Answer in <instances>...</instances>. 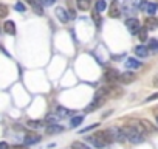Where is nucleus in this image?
Returning a JSON list of instances; mask_svg holds the SVG:
<instances>
[{"label": "nucleus", "instance_id": "nucleus-1", "mask_svg": "<svg viewBox=\"0 0 158 149\" xmlns=\"http://www.w3.org/2000/svg\"><path fill=\"white\" fill-rule=\"evenodd\" d=\"M121 129H123V132L126 134V138H127L129 141H132V143H135V144L144 141V135H143L135 126L129 124V126H123Z\"/></svg>", "mask_w": 158, "mask_h": 149}, {"label": "nucleus", "instance_id": "nucleus-2", "mask_svg": "<svg viewBox=\"0 0 158 149\" xmlns=\"http://www.w3.org/2000/svg\"><path fill=\"white\" fill-rule=\"evenodd\" d=\"M119 71L118 70H115V68H107L106 71H104V79H106V83H109L110 86H113V84H116L118 81H119Z\"/></svg>", "mask_w": 158, "mask_h": 149}, {"label": "nucleus", "instance_id": "nucleus-3", "mask_svg": "<svg viewBox=\"0 0 158 149\" xmlns=\"http://www.w3.org/2000/svg\"><path fill=\"white\" fill-rule=\"evenodd\" d=\"M126 27H127V30H129L130 34H138V31L141 30L139 20H138L136 17H129V19H126Z\"/></svg>", "mask_w": 158, "mask_h": 149}, {"label": "nucleus", "instance_id": "nucleus-4", "mask_svg": "<svg viewBox=\"0 0 158 149\" xmlns=\"http://www.w3.org/2000/svg\"><path fill=\"white\" fill-rule=\"evenodd\" d=\"M136 11H138V8H136V5L133 2H124L121 5V14H127V16H132L133 17V14Z\"/></svg>", "mask_w": 158, "mask_h": 149}, {"label": "nucleus", "instance_id": "nucleus-5", "mask_svg": "<svg viewBox=\"0 0 158 149\" xmlns=\"http://www.w3.org/2000/svg\"><path fill=\"white\" fill-rule=\"evenodd\" d=\"M135 79H136V74H135L133 71H126V73H121V74H119V81H118V83L127 86V84L133 83Z\"/></svg>", "mask_w": 158, "mask_h": 149}, {"label": "nucleus", "instance_id": "nucleus-6", "mask_svg": "<svg viewBox=\"0 0 158 149\" xmlns=\"http://www.w3.org/2000/svg\"><path fill=\"white\" fill-rule=\"evenodd\" d=\"M95 137L101 138V140H102L106 144H110V143H113V141H115L109 129H107V130H99V132H96V134H95Z\"/></svg>", "mask_w": 158, "mask_h": 149}, {"label": "nucleus", "instance_id": "nucleus-7", "mask_svg": "<svg viewBox=\"0 0 158 149\" xmlns=\"http://www.w3.org/2000/svg\"><path fill=\"white\" fill-rule=\"evenodd\" d=\"M119 16H121V8L118 6V2H116V0H113L112 5L109 6V17L116 19V17H119Z\"/></svg>", "mask_w": 158, "mask_h": 149}, {"label": "nucleus", "instance_id": "nucleus-8", "mask_svg": "<svg viewBox=\"0 0 158 149\" xmlns=\"http://www.w3.org/2000/svg\"><path fill=\"white\" fill-rule=\"evenodd\" d=\"M40 140H42V137L37 135V134H27L25 138H23V143H25V146H31V144L39 143Z\"/></svg>", "mask_w": 158, "mask_h": 149}, {"label": "nucleus", "instance_id": "nucleus-9", "mask_svg": "<svg viewBox=\"0 0 158 149\" xmlns=\"http://www.w3.org/2000/svg\"><path fill=\"white\" fill-rule=\"evenodd\" d=\"M54 13H56V17H57L62 23H67V22L70 20V17H68V11H65L62 6H57Z\"/></svg>", "mask_w": 158, "mask_h": 149}, {"label": "nucleus", "instance_id": "nucleus-10", "mask_svg": "<svg viewBox=\"0 0 158 149\" xmlns=\"http://www.w3.org/2000/svg\"><path fill=\"white\" fill-rule=\"evenodd\" d=\"M106 100H107V98H93V101L87 106L85 110H87V112H92V110H95V109H99V107L106 103Z\"/></svg>", "mask_w": 158, "mask_h": 149}, {"label": "nucleus", "instance_id": "nucleus-11", "mask_svg": "<svg viewBox=\"0 0 158 149\" xmlns=\"http://www.w3.org/2000/svg\"><path fill=\"white\" fill-rule=\"evenodd\" d=\"M126 67L129 68V70H136V68H141L143 67V62H139L138 59H135V57H129V59H126Z\"/></svg>", "mask_w": 158, "mask_h": 149}, {"label": "nucleus", "instance_id": "nucleus-12", "mask_svg": "<svg viewBox=\"0 0 158 149\" xmlns=\"http://www.w3.org/2000/svg\"><path fill=\"white\" fill-rule=\"evenodd\" d=\"M56 117L60 120V118H67V117H71L73 115V112L71 110H68V109H65V107H62V106H57L56 107Z\"/></svg>", "mask_w": 158, "mask_h": 149}, {"label": "nucleus", "instance_id": "nucleus-13", "mask_svg": "<svg viewBox=\"0 0 158 149\" xmlns=\"http://www.w3.org/2000/svg\"><path fill=\"white\" fill-rule=\"evenodd\" d=\"M144 25H146L147 31H149V30H156V28H158V19L153 17V16H149V17L144 20Z\"/></svg>", "mask_w": 158, "mask_h": 149}, {"label": "nucleus", "instance_id": "nucleus-14", "mask_svg": "<svg viewBox=\"0 0 158 149\" xmlns=\"http://www.w3.org/2000/svg\"><path fill=\"white\" fill-rule=\"evenodd\" d=\"M133 53H135L138 57H147V56H149V50H147L146 45H136V47L133 48Z\"/></svg>", "mask_w": 158, "mask_h": 149}, {"label": "nucleus", "instance_id": "nucleus-15", "mask_svg": "<svg viewBox=\"0 0 158 149\" xmlns=\"http://www.w3.org/2000/svg\"><path fill=\"white\" fill-rule=\"evenodd\" d=\"M87 141H90L95 147H98V149H102V147H106L107 144L101 140V138H98V137H95V135H90V137H87Z\"/></svg>", "mask_w": 158, "mask_h": 149}, {"label": "nucleus", "instance_id": "nucleus-16", "mask_svg": "<svg viewBox=\"0 0 158 149\" xmlns=\"http://www.w3.org/2000/svg\"><path fill=\"white\" fill-rule=\"evenodd\" d=\"M3 31H5L6 34L14 36V34H16V23H14L13 20H6V22L3 23Z\"/></svg>", "mask_w": 158, "mask_h": 149}, {"label": "nucleus", "instance_id": "nucleus-17", "mask_svg": "<svg viewBox=\"0 0 158 149\" xmlns=\"http://www.w3.org/2000/svg\"><path fill=\"white\" fill-rule=\"evenodd\" d=\"M45 130H47V134H59V132H64L65 127L59 126V124H48Z\"/></svg>", "mask_w": 158, "mask_h": 149}, {"label": "nucleus", "instance_id": "nucleus-18", "mask_svg": "<svg viewBox=\"0 0 158 149\" xmlns=\"http://www.w3.org/2000/svg\"><path fill=\"white\" fill-rule=\"evenodd\" d=\"M76 5H77V10L87 11L92 5V0H76Z\"/></svg>", "mask_w": 158, "mask_h": 149}, {"label": "nucleus", "instance_id": "nucleus-19", "mask_svg": "<svg viewBox=\"0 0 158 149\" xmlns=\"http://www.w3.org/2000/svg\"><path fill=\"white\" fill-rule=\"evenodd\" d=\"M84 121V117L82 115H76V117H73L71 118V121H70V126H71V129H76V127H79V124H81Z\"/></svg>", "mask_w": 158, "mask_h": 149}, {"label": "nucleus", "instance_id": "nucleus-20", "mask_svg": "<svg viewBox=\"0 0 158 149\" xmlns=\"http://www.w3.org/2000/svg\"><path fill=\"white\" fill-rule=\"evenodd\" d=\"M107 10V2L106 0H96V5H95V11L98 13H102Z\"/></svg>", "mask_w": 158, "mask_h": 149}, {"label": "nucleus", "instance_id": "nucleus-21", "mask_svg": "<svg viewBox=\"0 0 158 149\" xmlns=\"http://www.w3.org/2000/svg\"><path fill=\"white\" fill-rule=\"evenodd\" d=\"M147 50L149 51H158V40L156 39H147Z\"/></svg>", "mask_w": 158, "mask_h": 149}, {"label": "nucleus", "instance_id": "nucleus-22", "mask_svg": "<svg viewBox=\"0 0 158 149\" xmlns=\"http://www.w3.org/2000/svg\"><path fill=\"white\" fill-rule=\"evenodd\" d=\"M156 11H158V3H147V6H146V13H147L149 16H153Z\"/></svg>", "mask_w": 158, "mask_h": 149}, {"label": "nucleus", "instance_id": "nucleus-23", "mask_svg": "<svg viewBox=\"0 0 158 149\" xmlns=\"http://www.w3.org/2000/svg\"><path fill=\"white\" fill-rule=\"evenodd\" d=\"M138 39H139L141 42H147V28H146V27L138 31Z\"/></svg>", "mask_w": 158, "mask_h": 149}, {"label": "nucleus", "instance_id": "nucleus-24", "mask_svg": "<svg viewBox=\"0 0 158 149\" xmlns=\"http://www.w3.org/2000/svg\"><path fill=\"white\" fill-rule=\"evenodd\" d=\"M27 124H28V127H31V129H39V127L44 126L42 121H39V120H30Z\"/></svg>", "mask_w": 158, "mask_h": 149}, {"label": "nucleus", "instance_id": "nucleus-25", "mask_svg": "<svg viewBox=\"0 0 158 149\" xmlns=\"http://www.w3.org/2000/svg\"><path fill=\"white\" fill-rule=\"evenodd\" d=\"M71 149H90L85 143H82V141H73L71 143Z\"/></svg>", "mask_w": 158, "mask_h": 149}, {"label": "nucleus", "instance_id": "nucleus-26", "mask_svg": "<svg viewBox=\"0 0 158 149\" xmlns=\"http://www.w3.org/2000/svg\"><path fill=\"white\" fill-rule=\"evenodd\" d=\"M139 123L143 124V127L146 129V132H153V130H155V127H153V126H152V124H150L147 120H141Z\"/></svg>", "mask_w": 158, "mask_h": 149}, {"label": "nucleus", "instance_id": "nucleus-27", "mask_svg": "<svg viewBox=\"0 0 158 149\" xmlns=\"http://www.w3.org/2000/svg\"><path fill=\"white\" fill-rule=\"evenodd\" d=\"M135 5L139 11H146V6H147V2L146 0H135Z\"/></svg>", "mask_w": 158, "mask_h": 149}, {"label": "nucleus", "instance_id": "nucleus-28", "mask_svg": "<svg viewBox=\"0 0 158 149\" xmlns=\"http://www.w3.org/2000/svg\"><path fill=\"white\" fill-rule=\"evenodd\" d=\"M8 13H10L8 6H6V5H3V3H0V19L6 17V16H8Z\"/></svg>", "mask_w": 158, "mask_h": 149}, {"label": "nucleus", "instance_id": "nucleus-29", "mask_svg": "<svg viewBox=\"0 0 158 149\" xmlns=\"http://www.w3.org/2000/svg\"><path fill=\"white\" fill-rule=\"evenodd\" d=\"M33 11H34L37 16H42V14H44V8H42V5H40L39 2H37L36 5H33Z\"/></svg>", "mask_w": 158, "mask_h": 149}, {"label": "nucleus", "instance_id": "nucleus-30", "mask_svg": "<svg viewBox=\"0 0 158 149\" xmlns=\"http://www.w3.org/2000/svg\"><path fill=\"white\" fill-rule=\"evenodd\" d=\"M92 19H93V22H95L98 27H101V17H99V13H98V11L93 10V13H92Z\"/></svg>", "mask_w": 158, "mask_h": 149}, {"label": "nucleus", "instance_id": "nucleus-31", "mask_svg": "<svg viewBox=\"0 0 158 149\" xmlns=\"http://www.w3.org/2000/svg\"><path fill=\"white\" fill-rule=\"evenodd\" d=\"M14 8H16V10H17V11H19V13H25V10H27V8H25V5H23V3H22V2H17V3H16V6H14Z\"/></svg>", "mask_w": 158, "mask_h": 149}, {"label": "nucleus", "instance_id": "nucleus-32", "mask_svg": "<svg viewBox=\"0 0 158 149\" xmlns=\"http://www.w3.org/2000/svg\"><path fill=\"white\" fill-rule=\"evenodd\" d=\"M98 126H99V124H98V123H96V124H90V126H89V127H84V129H82V130H81V134H85V132H89V130H92V129H96V127H98Z\"/></svg>", "mask_w": 158, "mask_h": 149}, {"label": "nucleus", "instance_id": "nucleus-33", "mask_svg": "<svg viewBox=\"0 0 158 149\" xmlns=\"http://www.w3.org/2000/svg\"><path fill=\"white\" fill-rule=\"evenodd\" d=\"M40 2H42L44 6H51V5L56 3V0H40Z\"/></svg>", "mask_w": 158, "mask_h": 149}, {"label": "nucleus", "instance_id": "nucleus-34", "mask_svg": "<svg viewBox=\"0 0 158 149\" xmlns=\"http://www.w3.org/2000/svg\"><path fill=\"white\" fill-rule=\"evenodd\" d=\"M153 100H158V92L156 93H153V95H150V96H147V103H150V101H153Z\"/></svg>", "mask_w": 158, "mask_h": 149}, {"label": "nucleus", "instance_id": "nucleus-35", "mask_svg": "<svg viewBox=\"0 0 158 149\" xmlns=\"http://www.w3.org/2000/svg\"><path fill=\"white\" fill-rule=\"evenodd\" d=\"M68 17H71V19H76V11H74L73 8H70V10H68Z\"/></svg>", "mask_w": 158, "mask_h": 149}, {"label": "nucleus", "instance_id": "nucleus-36", "mask_svg": "<svg viewBox=\"0 0 158 149\" xmlns=\"http://www.w3.org/2000/svg\"><path fill=\"white\" fill-rule=\"evenodd\" d=\"M0 149H10V144L6 141H0Z\"/></svg>", "mask_w": 158, "mask_h": 149}, {"label": "nucleus", "instance_id": "nucleus-37", "mask_svg": "<svg viewBox=\"0 0 158 149\" xmlns=\"http://www.w3.org/2000/svg\"><path fill=\"white\" fill-rule=\"evenodd\" d=\"M23 2H27V3H30V5L33 6V5H36V3H37V0H23Z\"/></svg>", "mask_w": 158, "mask_h": 149}, {"label": "nucleus", "instance_id": "nucleus-38", "mask_svg": "<svg viewBox=\"0 0 158 149\" xmlns=\"http://www.w3.org/2000/svg\"><path fill=\"white\" fill-rule=\"evenodd\" d=\"M153 87H158V74L153 78Z\"/></svg>", "mask_w": 158, "mask_h": 149}, {"label": "nucleus", "instance_id": "nucleus-39", "mask_svg": "<svg viewBox=\"0 0 158 149\" xmlns=\"http://www.w3.org/2000/svg\"><path fill=\"white\" fill-rule=\"evenodd\" d=\"M13 149H27V146H14Z\"/></svg>", "mask_w": 158, "mask_h": 149}, {"label": "nucleus", "instance_id": "nucleus-40", "mask_svg": "<svg viewBox=\"0 0 158 149\" xmlns=\"http://www.w3.org/2000/svg\"><path fill=\"white\" fill-rule=\"evenodd\" d=\"M155 121H156V124H158V110H155Z\"/></svg>", "mask_w": 158, "mask_h": 149}, {"label": "nucleus", "instance_id": "nucleus-41", "mask_svg": "<svg viewBox=\"0 0 158 149\" xmlns=\"http://www.w3.org/2000/svg\"><path fill=\"white\" fill-rule=\"evenodd\" d=\"M112 2H113V0H112Z\"/></svg>", "mask_w": 158, "mask_h": 149}]
</instances>
